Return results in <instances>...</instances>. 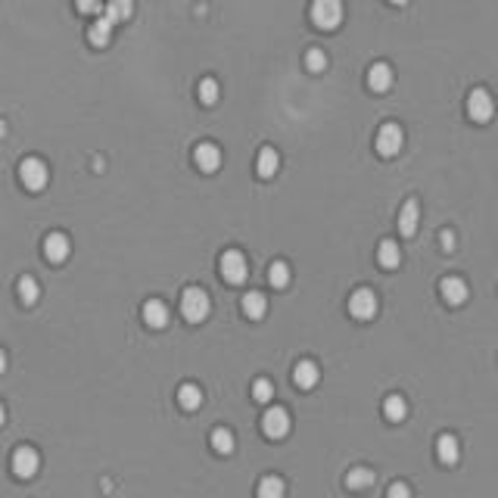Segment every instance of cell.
I'll return each instance as SVG.
<instances>
[{
  "mask_svg": "<svg viewBox=\"0 0 498 498\" xmlns=\"http://www.w3.org/2000/svg\"><path fill=\"white\" fill-rule=\"evenodd\" d=\"M38 296H41V287H38L35 277H22V281H19V299H22L25 305H35Z\"/></svg>",
  "mask_w": 498,
  "mask_h": 498,
  "instance_id": "obj_27",
  "label": "cell"
},
{
  "mask_svg": "<svg viewBox=\"0 0 498 498\" xmlns=\"http://www.w3.org/2000/svg\"><path fill=\"white\" fill-rule=\"evenodd\" d=\"M262 430L268 439H283L290 433V414L283 408H268L262 417Z\"/></svg>",
  "mask_w": 498,
  "mask_h": 498,
  "instance_id": "obj_9",
  "label": "cell"
},
{
  "mask_svg": "<svg viewBox=\"0 0 498 498\" xmlns=\"http://www.w3.org/2000/svg\"><path fill=\"white\" fill-rule=\"evenodd\" d=\"M283 480L281 476H265L262 483H258V498H283Z\"/></svg>",
  "mask_w": 498,
  "mask_h": 498,
  "instance_id": "obj_25",
  "label": "cell"
},
{
  "mask_svg": "<svg viewBox=\"0 0 498 498\" xmlns=\"http://www.w3.org/2000/svg\"><path fill=\"white\" fill-rule=\"evenodd\" d=\"M442 299H446L449 305H461L464 299L470 296V290H467V283L461 281V277H446V281H442Z\"/></svg>",
  "mask_w": 498,
  "mask_h": 498,
  "instance_id": "obj_13",
  "label": "cell"
},
{
  "mask_svg": "<svg viewBox=\"0 0 498 498\" xmlns=\"http://www.w3.org/2000/svg\"><path fill=\"white\" fill-rule=\"evenodd\" d=\"M199 100H203L205 106H212L218 100V81L215 78H203V81H199Z\"/></svg>",
  "mask_w": 498,
  "mask_h": 498,
  "instance_id": "obj_31",
  "label": "cell"
},
{
  "mask_svg": "<svg viewBox=\"0 0 498 498\" xmlns=\"http://www.w3.org/2000/svg\"><path fill=\"white\" fill-rule=\"evenodd\" d=\"M243 311H247V318H252V321H258V318H265V311H268V299H265L262 293H247L243 296Z\"/></svg>",
  "mask_w": 498,
  "mask_h": 498,
  "instance_id": "obj_21",
  "label": "cell"
},
{
  "mask_svg": "<svg viewBox=\"0 0 498 498\" xmlns=\"http://www.w3.org/2000/svg\"><path fill=\"white\" fill-rule=\"evenodd\" d=\"M417 224H421V205H417V199H408L402 205V212H398V231L405 237H414Z\"/></svg>",
  "mask_w": 498,
  "mask_h": 498,
  "instance_id": "obj_11",
  "label": "cell"
},
{
  "mask_svg": "<svg viewBox=\"0 0 498 498\" xmlns=\"http://www.w3.org/2000/svg\"><path fill=\"white\" fill-rule=\"evenodd\" d=\"M194 159L203 171H215L218 165H221V150H218L215 143H199L194 150Z\"/></svg>",
  "mask_w": 498,
  "mask_h": 498,
  "instance_id": "obj_12",
  "label": "cell"
},
{
  "mask_svg": "<svg viewBox=\"0 0 498 498\" xmlns=\"http://www.w3.org/2000/svg\"><path fill=\"white\" fill-rule=\"evenodd\" d=\"M88 38H91V44H97V47H106V44H109V38H112V19L109 16H100L97 22L88 29Z\"/></svg>",
  "mask_w": 498,
  "mask_h": 498,
  "instance_id": "obj_17",
  "label": "cell"
},
{
  "mask_svg": "<svg viewBox=\"0 0 498 498\" xmlns=\"http://www.w3.org/2000/svg\"><path fill=\"white\" fill-rule=\"evenodd\" d=\"M247 274H249V265H247V258H243V252H237V249H228L221 256V277L228 283H243L247 281Z\"/></svg>",
  "mask_w": 498,
  "mask_h": 498,
  "instance_id": "obj_5",
  "label": "cell"
},
{
  "mask_svg": "<svg viewBox=\"0 0 498 498\" xmlns=\"http://www.w3.org/2000/svg\"><path fill=\"white\" fill-rule=\"evenodd\" d=\"M69 237L65 234H59V231H53V234L47 237V240H44V256L50 258V262H65V258H69Z\"/></svg>",
  "mask_w": 498,
  "mask_h": 498,
  "instance_id": "obj_10",
  "label": "cell"
},
{
  "mask_svg": "<svg viewBox=\"0 0 498 498\" xmlns=\"http://www.w3.org/2000/svg\"><path fill=\"white\" fill-rule=\"evenodd\" d=\"M377 262H380V268H398V262H402V252H398V243L393 240H383L380 249H377Z\"/></svg>",
  "mask_w": 498,
  "mask_h": 498,
  "instance_id": "obj_19",
  "label": "cell"
},
{
  "mask_svg": "<svg viewBox=\"0 0 498 498\" xmlns=\"http://www.w3.org/2000/svg\"><path fill=\"white\" fill-rule=\"evenodd\" d=\"M212 449H215L218 455H231V451H234V433L218 427L215 433H212Z\"/></svg>",
  "mask_w": 498,
  "mask_h": 498,
  "instance_id": "obj_26",
  "label": "cell"
},
{
  "mask_svg": "<svg viewBox=\"0 0 498 498\" xmlns=\"http://www.w3.org/2000/svg\"><path fill=\"white\" fill-rule=\"evenodd\" d=\"M19 178H22L25 187L38 194V190L47 187V178H50V175H47V165H44L41 159H38V156H29V159H22V165H19Z\"/></svg>",
  "mask_w": 498,
  "mask_h": 498,
  "instance_id": "obj_3",
  "label": "cell"
},
{
  "mask_svg": "<svg viewBox=\"0 0 498 498\" xmlns=\"http://www.w3.org/2000/svg\"><path fill=\"white\" fill-rule=\"evenodd\" d=\"M131 10H134V0H106V16H109L112 22L131 19Z\"/></svg>",
  "mask_w": 498,
  "mask_h": 498,
  "instance_id": "obj_24",
  "label": "cell"
},
{
  "mask_svg": "<svg viewBox=\"0 0 498 498\" xmlns=\"http://www.w3.org/2000/svg\"><path fill=\"white\" fill-rule=\"evenodd\" d=\"M436 455H439L442 464H455L458 455H461V449H458V439L451 433L439 436V442H436Z\"/></svg>",
  "mask_w": 498,
  "mask_h": 498,
  "instance_id": "obj_22",
  "label": "cell"
},
{
  "mask_svg": "<svg viewBox=\"0 0 498 498\" xmlns=\"http://www.w3.org/2000/svg\"><path fill=\"white\" fill-rule=\"evenodd\" d=\"M178 402H181L184 411H196L199 405H203V389H199L196 383H184V387L178 389Z\"/></svg>",
  "mask_w": 498,
  "mask_h": 498,
  "instance_id": "obj_20",
  "label": "cell"
},
{
  "mask_svg": "<svg viewBox=\"0 0 498 498\" xmlns=\"http://www.w3.org/2000/svg\"><path fill=\"white\" fill-rule=\"evenodd\" d=\"M467 112H470V118H474V122H489V118L495 116L492 94H489V91H483V88L470 91V97H467Z\"/></svg>",
  "mask_w": 498,
  "mask_h": 498,
  "instance_id": "obj_7",
  "label": "cell"
},
{
  "mask_svg": "<svg viewBox=\"0 0 498 498\" xmlns=\"http://www.w3.org/2000/svg\"><path fill=\"white\" fill-rule=\"evenodd\" d=\"M368 84L374 91H389L393 88V69H389L387 63H374L368 72Z\"/></svg>",
  "mask_w": 498,
  "mask_h": 498,
  "instance_id": "obj_15",
  "label": "cell"
},
{
  "mask_svg": "<svg viewBox=\"0 0 498 498\" xmlns=\"http://www.w3.org/2000/svg\"><path fill=\"white\" fill-rule=\"evenodd\" d=\"M6 421V408H3V405H0V423H3Z\"/></svg>",
  "mask_w": 498,
  "mask_h": 498,
  "instance_id": "obj_37",
  "label": "cell"
},
{
  "mask_svg": "<svg viewBox=\"0 0 498 498\" xmlns=\"http://www.w3.org/2000/svg\"><path fill=\"white\" fill-rule=\"evenodd\" d=\"M318 368H315V361H299L296 364V371H293V380H296V387L299 389H315V383H318Z\"/></svg>",
  "mask_w": 498,
  "mask_h": 498,
  "instance_id": "obj_16",
  "label": "cell"
},
{
  "mask_svg": "<svg viewBox=\"0 0 498 498\" xmlns=\"http://www.w3.org/2000/svg\"><path fill=\"white\" fill-rule=\"evenodd\" d=\"M209 309H212V302H209V296H205V290H199V287L184 290V296H181V315L187 318L190 324L205 321Z\"/></svg>",
  "mask_w": 498,
  "mask_h": 498,
  "instance_id": "obj_1",
  "label": "cell"
},
{
  "mask_svg": "<svg viewBox=\"0 0 498 498\" xmlns=\"http://www.w3.org/2000/svg\"><path fill=\"white\" fill-rule=\"evenodd\" d=\"M305 65H309L311 72H324V69H327V56H324V50L311 47L309 53H305Z\"/></svg>",
  "mask_w": 498,
  "mask_h": 498,
  "instance_id": "obj_32",
  "label": "cell"
},
{
  "mask_svg": "<svg viewBox=\"0 0 498 498\" xmlns=\"http://www.w3.org/2000/svg\"><path fill=\"white\" fill-rule=\"evenodd\" d=\"M387 498H411V489L405 486V483H393V486H389V492H387Z\"/></svg>",
  "mask_w": 498,
  "mask_h": 498,
  "instance_id": "obj_34",
  "label": "cell"
},
{
  "mask_svg": "<svg viewBox=\"0 0 498 498\" xmlns=\"http://www.w3.org/2000/svg\"><path fill=\"white\" fill-rule=\"evenodd\" d=\"M38 467H41V455H38L31 446H19L13 451V474L22 476V480H31V476L38 474Z\"/></svg>",
  "mask_w": 498,
  "mask_h": 498,
  "instance_id": "obj_4",
  "label": "cell"
},
{
  "mask_svg": "<svg viewBox=\"0 0 498 498\" xmlns=\"http://www.w3.org/2000/svg\"><path fill=\"white\" fill-rule=\"evenodd\" d=\"M389 3H396V6H402V3H408V0H389Z\"/></svg>",
  "mask_w": 498,
  "mask_h": 498,
  "instance_id": "obj_38",
  "label": "cell"
},
{
  "mask_svg": "<svg viewBox=\"0 0 498 498\" xmlns=\"http://www.w3.org/2000/svg\"><path fill=\"white\" fill-rule=\"evenodd\" d=\"M252 398H256V402H271V398H274V383L271 380H256L252 383Z\"/></svg>",
  "mask_w": 498,
  "mask_h": 498,
  "instance_id": "obj_30",
  "label": "cell"
},
{
  "mask_svg": "<svg viewBox=\"0 0 498 498\" xmlns=\"http://www.w3.org/2000/svg\"><path fill=\"white\" fill-rule=\"evenodd\" d=\"M346 483H349V489H368L371 483H374V474L364 467H355V470H349Z\"/></svg>",
  "mask_w": 498,
  "mask_h": 498,
  "instance_id": "obj_29",
  "label": "cell"
},
{
  "mask_svg": "<svg viewBox=\"0 0 498 498\" xmlns=\"http://www.w3.org/2000/svg\"><path fill=\"white\" fill-rule=\"evenodd\" d=\"M442 249H446V252L455 249V234H451V231H446V234H442Z\"/></svg>",
  "mask_w": 498,
  "mask_h": 498,
  "instance_id": "obj_35",
  "label": "cell"
},
{
  "mask_svg": "<svg viewBox=\"0 0 498 498\" xmlns=\"http://www.w3.org/2000/svg\"><path fill=\"white\" fill-rule=\"evenodd\" d=\"M6 371V355H3V349H0V374Z\"/></svg>",
  "mask_w": 498,
  "mask_h": 498,
  "instance_id": "obj_36",
  "label": "cell"
},
{
  "mask_svg": "<svg viewBox=\"0 0 498 498\" xmlns=\"http://www.w3.org/2000/svg\"><path fill=\"white\" fill-rule=\"evenodd\" d=\"M277 169H281V156H277V150L265 147L262 153H258V159H256V171L262 178H271Z\"/></svg>",
  "mask_w": 498,
  "mask_h": 498,
  "instance_id": "obj_18",
  "label": "cell"
},
{
  "mask_svg": "<svg viewBox=\"0 0 498 498\" xmlns=\"http://www.w3.org/2000/svg\"><path fill=\"white\" fill-rule=\"evenodd\" d=\"M349 315L358 318V321H371V318L377 315V296H374V290H368V287L355 290L352 299H349Z\"/></svg>",
  "mask_w": 498,
  "mask_h": 498,
  "instance_id": "obj_6",
  "label": "cell"
},
{
  "mask_svg": "<svg viewBox=\"0 0 498 498\" xmlns=\"http://www.w3.org/2000/svg\"><path fill=\"white\" fill-rule=\"evenodd\" d=\"M402 143H405V134L396 122H387L377 131V153H380V156H396V153L402 150Z\"/></svg>",
  "mask_w": 498,
  "mask_h": 498,
  "instance_id": "obj_8",
  "label": "cell"
},
{
  "mask_svg": "<svg viewBox=\"0 0 498 498\" xmlns=\"http://www.w3.org/2000/svg\"><path fill=\"white\" fill-rule=\"evenodd\" d=\"M143 321L156 330L165 327V324H169V305H165L162 299H150V302L143 305Z\"/></svg>",
  "mask_w": 498,
  "mask_h": 498,
  "instance_id": "obj_14",
  "label": "cell"
},
{
  "mask_svg": "<svg viewBox=\"0 0 498 498\" xmlns=\"http://www.w3.org/2000/svg\"><path fill=\"white\" fill-rule=\"evenodd\" d=\"M383 414H387V421H393V423L405 421V417H408V402H405L402 396H389L387 402H383Z\"/></svg>",
  "mask_w": 498,
  "mask_h": 498,
  "instance_id": "obj_23",
  "label": "cell"
},
{
  "mask_svg": "<svg viewBox=\"0 0 498 498\" xmlns=\"http://www.w3.org/2000/svg\"><path fill=\"white\" fill-rule=\"evenodd\" d=\"M268 281H271V287H277V290H283L290 283V268L283 262H274L268 268Z\"/></svg>",
  "mask_w": 498,
  "mask_h": 498,
  "instance_id": "obj_28",
  "label": "cell"
},
{
  "mask_svg": "<svg viewBox=\"0 0 498 498\" xmlns=\"http://www.w3.org/2000/svg\"><path fill=\"white\" fill-rule=\"evenodd\" d=\"M343 13H346L343 10V0H315V3H311V22H315L318 29L330 31L343 22Z\"/></svg>",
  "mask_w": 498,
  "mask_h": 498,
  "instance_id": "obj_2",
  "label": "cell"
},
{
  "mask_svg": "<svg viewBox=\"0 0 498 498\" xmlns=\"http://www.w3.org/2000/svg\"><path fill=\"white\" fill-rule=\"evenodd\" d=\"M78 13H100V6H103V0H75Z\"/></svg>",
  "mask_w": 498,
  "mask_h": 498,
  "instance_id": "obj_33",
  "label": "cell"
}]
</instances>
